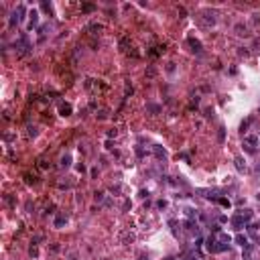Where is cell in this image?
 Segmentation results:
<instances>
[{
    "instance_id": "cell-20",
    "label": "cell",
    "mask_w": 260,
    "mask_h": 260,
    "mask_svg": "<svg viewBox=\"0 0 260 260\" xmlns=\"http://www.w3.org/2000/svg\"><path fill=\"white\" fill-rule=\"evenodd\" d=\"M94 10V4H85V6H83V12H91Z\"/></svg>"
},
{
    "instance_id": "cell-24",
    "label": "cell",
    "mask_w": 260,
    "mask_h": 260,
    "mask_svg": "<svg viewBox=\"0 0 260 260\" xmlns=\"http://www.w3.org/2000/svg\"><path fill=\"white\" fill-rule=\"evenodd\" d=\"M191 260H197V258H191Z\"/></svg>"
},
{
    "instance_id": "cell-11",
    "label": "cell",
    "mask_w": 260,
    "mask_h": 260,
    "mask_svg": "<svg viewBox=\"0 0 260 260\" xmlns=\"http://www.w3.org/2000/svg\"><path fill=\"white\" fill-rule=\"evenodd\" d=\"M69 163H71V157H69V155H65V157L61 158V169H67Z\"/></svg>"
},
{
    "instance_id": "cell-8",
    "label": "cell",
    "mask_w": 260,
    "mask_h": 260,
    "mask_svg": "<svg viewBox=\"0 0 260 260\" xmlns=\"http://www.w3.org/2000/svg\"><path fill=\"white\" fill-rule=\"evenodd\" d=\"M236 242L240 244V246H244V248H246V246H250V244H248V238L244 236V234H238V236H236Z\"/></svg>"
},
{
    "instance_id": "cell-6",
    "label": "cell",
    "mask_w": 260,
    "mask_h": 260,
    "mask_svg": "<svg viewBox=\"0 0 260 260\" xmlns=\"http://www.w3.org/2000/svg\"><path fill=\"white\" fill-rule=\"evenodd\" d=\"M152 150H155L157 158H167V150H165V148H161L158 144H155V147H152Z\"/></svg>"
},
{
    "instance_id": "cell-10",
    "label": "cell",
    "mask_w": 260,
    "mask_h": 260,
    "mask_svg": "<svg viewBox=\"0 0 260 260\" xmlns=\"http://www.w3.org/2000/svg\"><path fill=\"white\" fill-rule=\"evenodd\" d=\"M65 224H67V217H65V215H59L55 219V228H61V226H65Z\"/></svg>"
},
{
    "instance_id": "cell-22",
    "label": "cell",
    "mask_w": 260,
    "mask_h": 260,
    "mask_svg": "<svg viewBox=\"0 0 260 260\" xmlns=\"http://www.w3.org/2000/svg\"><path fill=\"white\" fill-rule=\"evenodd\" d=\"M258 144H260V134H258Z\"/></svg>"
},
{
    "instance_id": "cell-4",
    "label": "cell",
    "mask_w": 260,
    "mask_h": 260,
    "mask_svg": "<svg viewBox=\"0 0 260 260\" xmlns=\"http://www.w3.org/2000/svg\"><path fill=\"white\" fill-rule=\"evenodd\" d=\"M201 21H203L207 27H211V24H215V12H209V10H205L203 12V16H201Z\"/></svg>"
},
{
    "instance_id": "cell-5",
    "label": "cell",
    "mask_w": 260,
    "mask_h": 260,
    "mask_svg": "<svg viewBox=\"0 0 260 260\" xmlns=\"http://www.w3.org/2000/svg\"><path fill=\"white\" fill-rule=\"evenodd\" d=\"M234 163H236V169L240 171V173H244V171H246V161H244L242 157H236V161H234Z\"/></svg>"
},
{
    "instance_id": "cell-17",
    "label": "cell",
    "mask_w": 260,
    "mask_h": 260,
    "mask_svg": "<svg viewBox=\"0 0 260 260\" xmlns=\"http://www.w3.org/2000/svg\"><path fill=\"white\" fill-rule=\"evenodd\" d=\"M148 112L157 114V112H161V108H158V106H155V104H148Z\"/></svg>"
},
{
    "instance_id": "cell-2",
    "label": "cell",
    "mask_w": 260,
    "mask_h": 260,
    "mask_svg": "<svg viewBox=\"0 0 260 260\" xmlns=\"http://www.w3.org/2000/svg\"><path fill=\"white\" fill-rule=\"evenodd\" d=\"M23 14H24V6H18L16 10L12 12V16H10V21H8V24H10V27L18 24L21 21H23Z\"/></svg>"
},
{
    "instance_id": "cell-15",
    "label": "cell",
    "mask_w": 260,
    "mask_h": 260,
    "mask_svg": "<svg viewBox=\"0 0 260 260\" xmlns=\"http://www.w3.org/2000/svg\"><path fill=\"white\" fill-rule=\"evenodd\" d=\"M250 122H252V118H250V120H246V122H242V126H240V132H242V134L246 132V128L250 126Z\"/></svg>"
},
{
    "instance_id": "cell-18",
    "label": "cell",
    "mask_w": 260,
    "mask_h": 260,
    "mask_svg": "<svg viewBox=\"0 0 260 260\" xmlns=\"http://www.w3.org/2000/svg\"><path fill=\"white\" fill-rule=\"evenodd\" d=\"M219 205H224V207H230V199H226V197H219Z\"/></svg>"
},
{
    "instance_id": "cell-3",
    "label": "cell",
    "mask_w": 260,
    "mask_h": 260,
    "mask_svg": "<svg viewBox=\"0 0 260 260\" xmlns=\"http://www.w3.org/2000/svg\"><path fill=\"white\" fill-rule=\"evenodd\" d=\"M246 224H248V222H246V219H244V217H242V215L238 214V215H234V217H232V226L236 228V230H242V228L246 226Z\"/></svg>"
},
{
    "instance_id": "cell-19",
    "label": "cell",
    "mask_w": 260,
    "mask_h": 260,
    "mask_svg": "<svg viewBox=\"0 0 260 260\" xmlns=\"http://www.w3.org/2000/svg\"><path fill=\"white\" fill-rule=\"evenodd\" d=\"M104 199V193L102 191H96V201H102Z\"/></svg>"
},
{
    "instance_id": "cell-14",
    "label": "cell",
    "mask_w": 260,
    "mask_h": 260,
    "mask_svg": "<svg viewBox=\"0 0 260 260\" xmlns=\"http://www.w3.org/2000/svg\"><path fill=\"white\" fill-rule=\"evenodd\" d=\"M217 140H219V142H224V140H226V128H224V126L219 128V134H217Z\"/></svg>"
},
{
    "instance_id": "cell-9",
    "label": "cell",
    "mask_w": 260,
    "mask_h": 260,
    "mask_svg": "<svg viewBox=\"0 0 260 260\" xmlns=\"http://www.w3.org/2000/svg\"><path fill=\"white\" fill-rule=\"evenodd\" d=\"M189 45L193 47V51H195V53H201V43H199V41H195V39H189Z\"/></svg>"
},
{
    "instance_id": "cell-7",
    "label": "cell",
    "mask_w": 260,
    "mask_h": 260,
    "mask_svg": "<svg viewBox=\"0 0 260 260\" xmlns=\"http://www.w3.org/2000/svg\"><path fill=\"white\" fill-rule=\"evenodd\" d=\"M59 114H61V116H69V114H71V106H69V104H61V106H59Z\"/></svg>"
},
{
    "instance_id": "cell-1",
    "label": "cell",
    "mask_w": 260,
    "mask_h": 260,
    "mask_svg": "<svg viewBox=\"0 0 260 260\" xmlns=\"http://www.w3.org/2000/svg\"><path fill=\"white\" fill-rule=\"evenodd\" d=\"M14 47H16V49H18V51H21V53H29V49H31V43H29V39H27V35H23V37H21V39H18V41H16V43H14Z\"/></svg>"
},
{
    "instance_id": "cell-16",
    "label": "cell",
    "mask_w": 260,
    "mask_h": 260,
    "mask_svg": "<svg viewBox=\"0 0 260 260\" xmlns=\"http://www.w3.org/2000/svg\"><path fill=\"white\" fill-rule=\"evenodd\" d=\"M236 31H238V35H248V29H246V27H242V24H238Z\"/></svg>"
},
{
    "instance_id": "cell-12",
    "label": "cell",
    "mask_w": 260,
    "mask_h": 260,
    "mask_svg": "<svg viewBox=\"0 0 260 260\" xmlns=\"http://www.w3.org/2000/svg\"><path fill=\"white\" fill-rule=\"evenodd\" d=\"M246 144H258V136H246Z\"/></svg>"
},
{
    "instance_id": "cell-13",
    "label": "cell",
    "mask_w": 260,
    "mask_h": 260,
    "mask_svg": "<svg viewBox=\"0 0 260 260\" xmlns=\"http://www.w3.org/2000/svg\"><path fill=\"white\" fill-rule=\"evenodd\" d=\"M88 29H90V31H94V33H98V31H102V24H100V23H91Z\"/></svg>"
},
{
    "instance_id": "cell-21",
    "label": "cell",
    "mask_w": 260,
    "mask_h": 260,
    "mask_svg": "<svg viewBox=\"0 0 260 260\" xmlns=\"http://www.w3.org/2000/svg\"><path fill=\"white\" fill-rule=\"evenodd\" d=\"M256 173H258V175H260V165H258V169H256Z\"/></svg>"
},
{
    "instance_id": "cell-23",
    "label": "cell",
    "mask_w": 260,
    "mask_h": 260,
    "mask_svg": "<svg viewBox=\"0 0 260 260\" xmlns=\"http://www.w3.org/2000/svg\"><path fill=\"white\" fill-rule=\"evenodd\" d=\"M167 260H175V258H167Z\"/></svg>"
}]
</instances>
